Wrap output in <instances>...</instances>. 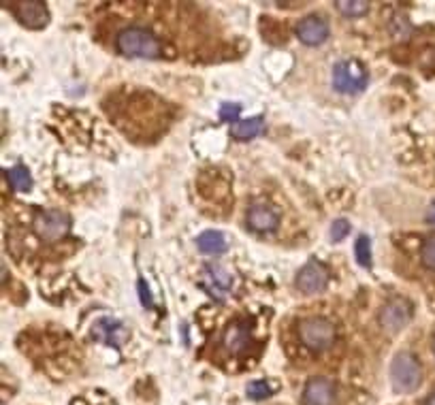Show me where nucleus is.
Returning a JSON list of instances; mask_svg holds the SVG:
<instances>
[{"label": "nucleus", "instance_id": "nucleus-1", "mask_svg": "<svg viewBox=\"0 0 435 405\" xmlns=\"http://www.w3.org/2000/svg\"><path fill=\"white\" fill-rule=\"evenodd\" d=\"M115 47L118 52L126 58H160L163 56V47L160 41L154 37L149 30L139 28V26H128L118 32L115 37Z\"/></svg>", "mask_w": 435, "mask_h": 405}, {"label": "nucleus", "instance_id": "nucleus-2", "mask_svg": "<svg viewBox=\"0 0 435 405\" xmlns=\"http://www.w3.org/2000/svg\"><path fill=\"white\" fill-rule=\"evenodd\" d=\"M423 382V369L409 352H399L391 363V384L395 393H414Z\"/></svg>", "mask_w": 435, "mask_h": 405}, {"label": "nucleus", "instance_id": "nucleus-3", "mask_svg": "<svg viewBox=\"0 0 435 405\" xmlns=\"http://www.w3.org/2000/svg\"><path fill=\"white\" fill-rule=\"evenodd\" d=\"M333 88L342 94H356L367 88V73L361 62L344 60L333 68Z\"/></svg>", "mask_w": 435, "mask_h": 405}, {"label": "nucleus", "instance_id": "nucleus-4", "mask_svg": "<svg viewBox=\"0 0 435 405\" xmlns=\"http://www.w3.org/2000/svg\"><path fill=\"white\" fill-rule=\"evenodd\" d=\"M299 337L310 350L322 352L335 339V326L326 318H307L299 324Z\"/></svg>", "mask_w": 435, "mask_h": 405}, {"label": "nucleus", "instance_id": "nucleus-5", "mask_svg": "<svg viewBox=\"0 0 435 405\" xmlns=\"http://www.w3.org/2000/svg\"><path fill=\"white\" fill-rule=\"evenodd\" d=\"M380 326L387 333L395 335L409 324L412 320V303L403 296H395L391 301L384 303V308L380 310Z\"/></svg>", "mask_w": 435, "mask_h": 405}, {"label": "nucleus", "instance_id": "nucleus-6", "mask_svg": "<svg viewBox=\"0 0 435 405\" xmlns=\"http://www.w3.org/2000/svg\"><path fill=\"white\" fill-rule=\"evenodd\" d=\"M33 226H35V233H37L41 239L56 241V239L64 237L66 231L71 229V218H68L64 211L51 209V211L39 214V216L35 218Z\"/></svg>", "mask_w": 435, "mask_h": 405}, {"label": "nucleus", "instance_id": "nucleus-7", "mask_svg": "<svg viewBox=\"0 0 435 405\" xmlns=\"http://www.w3.org/2000/svg\"><path fill=\"white\" fill-rule=\"evenodd\" d=\"M15 17L21 26L30 30H41L49 23V11L45 3H39V0H21V3H17Z\"/></svg>", "mask_w": 435, "mask_h": 405}, {"label": "nucleus", "instance_id": "nucleus-8", "mask_svg": "<svg viewBox=\"0 0 435 405\" xmlns=\"http://www.w3.org/2000/svg\"><path fill=\"white\" fill-rule=\"evenodd\" d=\"M297 288L303 292V294H316V292H320L324 286H326V282H328V273H326V269L320 265V263H316V261H312V263H307L299 273H297Z\"/></svg>", "mask_w": 435, "mask_h": 405}, {"label": "nucleus", "instance_id": "nucleus-9", "mask_svg": "<svg viewBox=\"0 0 435 405\" xmlns=\"http://www.w3.org/2000/svg\"><path fill=\"white\" fill-rule=\"evenodd\" d=\"M305 405H335V386L324 377H312L303 390Z\"/></svg>", "mask_w": 435, "mask_h": 405}, {"label": "nucleus", "instance_id": "nucleus-10", "mask_svg": "<svg viewBox=\"0 0 435 405\" xmlns=\"http://www.w3.org/2000/svg\"><path fill=\"white\" fill-rule=\"evenodd\" d=\"M297 37H299L301 43L310 45V47H316V45H320V43L326 41L328 26H326V21L322 17H318V15H307L305 19L299 21Z\"/></svg>", "mask_w": 435, "mask_h": 405}, {"label": "nucleus", "instance_id": "nucleus-11", "mask_svg": "<svg viewBox=\"0 0 435 405\" xmlns=\"http://www.w3.org/2000/svg\"><path fill=\"white\" fill-rule=\"evenodd\" d=\"M92 333H94L96 339H100L102 343H107L111 348H120L128 339V331L124 328V324L118 322V320H111V318L98 320L92 328Z\"/></svg>", "mask_w": 435, "mask_h": 405}, {"label": "nucleus", "instance_id": "nucleus-12", "mask_svg": "<svg viewBox=\"0 0 435 405\" xmlns=\"http://www.w3.org/2000/svg\"><path fill=\"white\" fill-rule=\"evenodd\" d=\"M277 222H279V216L269 205H254L248 211V226H250L252 231L271 233V231H275Z\"/></svg>", "mask_w": 435, "mask_h": 405}, {"label": "nucleus", "instance_id": "nucleus-13", "mask_svg": "<svg viewBox=\"0 0 435 405\" xmlns=\"http://www.w3.org/2000/svg\"><path fill=\"white\" fill-rule=\"evenodd\" d=\"M230 275L226 273V269L218 267V265H210L207 269H205V288H207V292L222 301L224 299V292L230 288Z\"/></svg>", "mask_w": 435, "mask_h": 405}, {"label": "nucleus", "instance_id": "nucleus-14", "mask_svg": "<svg viewBox=\"0 0 435 405\" xmlns=\"http://www.w3.org/2000/svg\"><path fill=\"white\" fill-rule=\"evenodd\" d=\"M250 343V328L248 324L243 322H235V324H230L226 328V333H224V346L226 350L230 352H241L246 350Z\"/></svg>", "mask_w": 435, "mask_h": 405}, {"label": "nucleus", "instance_id": "nucleus-15", "mask_svg": "<svg viewBox=\"0 0 435 405\" xmlns=\"http://www.w3.org/2000/svg\"><path fill=\"white\" fill-rule=\"evenodd\" d=\"M196 245H198V249L203 252V254L216 256V254H222V252L226 249V237L220 231H205L203 235L196 237Z\"/></svg>", "mask_w": 435, "mask_h": 405}, {"label": "nucleus", "instance_id": "nucleus-16", "mask_svg": "<svg viewBox=\"0 0 435 405\" xmlns=\"http://www.w3.org/2000/svg\"><path fill=\"white\" fill-rule=\"evenodd\" d=\"M265 129V120L263 117H250L243 122H237L233 129V137L237 141H250L254 137H259Z\"/></svg>", "mask_w": 435, "mask_h": 405}, {"label": "nucleus", "instance_id": "nucleus-17", "mask_svg": "<svg viewBox=\"0 0 435 405\" xmlns=\"http://www.w3.org/2000/svg\"><path fill=\"white\" fill-rule=\"evenodd\" d=\"M7 177H9V184L15 192H28L33 188V177L30 171L26 169L24 164H15L11 169H7Z\"/></svg>", "mask_w": 435, "mask_h": 405}, {"label": "nucleus", "instance_id": "nucleus-18", "mask_svg": "<svg viewBox=\"0 0 435 405\" xmlns=\"http://www.w3.org/2000/svg\"><path fill=\"white\" fill-rule=\"evenodd\" d=\"M335 7L340 9L342 15L346 17H361L367 13L369 3H363V0H337Z\"/></svg>", "mask_w": 435, "mask_h": 405}, {"label": "nucleus", "instance_id": "nucleus-19", "mask_svg": "<svg viewBox=\"0 0 435 405\" xmlns=\"http://www.w3.org/2000/svg\"><path fill=\"white\" fill-rule=\"evenodd\" d=\"M354 258H356L358 265L365 267V269L371 265V243H369L367 235H361L356 239V243H354Z\"/></svg>", "mask_w": 435, "mask_h": 405}, {"label": "nucleus", "instance_id": "nucleus-20", "mask_svg": "<svg viewBox=\"0 0 435 405\" xmlns=\"http://www.w3.org/2000/svg\"><path fill=\"white\" fill-rule=\"evenodd\" d=\"M248 397L254 399V401H263L271 395V386L267 382H263V379H256V382H250L248 388H246Z\"/></svg>", "mask_w": 435, "mask_h": 405}, {"label": "nucleus", "instance_id": "nucleus-21", "mask_svg": "<svg viewBox=\"0 0 435 405\" xmlns=\"http://www.w3.org/2000/svg\"><path fill=\"white\" fill-rule=\"evenodd\" d=\"M420 258H423L425 267H429V269L435 271V235H431V237L423 243Z\"/></svg>", "mask_w": 435, "mask_h": 405}, {"label": "nucleus", "instance_id": "nucleus-22", "mask_svg": "<svg viewBox=\"0 0 435 405\" xmlns=\"http://www.w3.org/2000/svg\"><path fill=\"white\" fill-rule=\"evenodd\" d=\"M241 113V105L237 103H222L220 105V120L222 122H237Z\"/></svg>", "mask_w": 435, "mask_h": 405}, {"label": "nucleus", "instance_id": "nucleus-23", "mask_svg": "<svg viewBox=\"0 0 435 405\" xmlns=\"http://www.w3.org/2000/svg\"><path fill=\"white\" fill-rule=\"evenodd\" d=\"M350 231V222L348 220H335L331 226V241H342Z\"/></svg>", "mask_w": 435, "mask_h": 405}, {"label": "nucleus", "instance_id": "nucleus-24", "mask_svg": "<svg viewBox=\"0 0 435 405\" xmlns=\"http://www.w3.org/2000/svg\"><path fill=\"white\" fill-rule=\"evenodd\" d=\"M137 288H139V294H141V303H143L145 308H149V305H151V294L147 292V286H145V282H143V280H139Z\"/></svg>", "mask_w": 435, "mask_h": 405}, {"label": "nucleus", "instance_id": "nucleus-25", "mask_svg": "<svg viewBox=\"0 0 435 405\" xmlns=\"http://www.w3.org/2000/svg\"><path fill=\"white\" fill-rule=\"evenodd\" d=\"M427 222H429V224H435V200L431 202V207H429V211H427Z\"/></svg>", "mask_w": 435, "mask_h": 405}, {"label": "nucleus", "instance_id": "nucleus-26", "mask_svg": "<svg viewBox=\"0 0 435 405\" xmlns=\"http://www.w3.org/2000/svg\"><path fill=\"white\" fill-rule=\"evenodd\" d=\"M427 405H435V393L427 399Z\"/></svg>", "mask_w": 435, "mask_h": 405}, {"label": "nucleus", "instance_id": "nucleus-27", "mask_svg": "<svg viewBox=\"0 0 435 405\" xmlns=\"http://www.w3.org/2000/svg\"><path fill=\"white\" fill-rule=\"evenodd\" d=\"M433 352H435V341H433Z\"/></svg>", "mask_w": 435, "mask_h": 405}]
</instances>
